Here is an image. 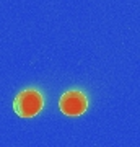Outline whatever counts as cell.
<instances>
[{
  "label": "cell",
  "mask_w": 140,
  "mask_h": 147,
  "mask_svg": "<svg viewBox=\"0 0 140 147\" xmlns=\"http://www.w3.org/2000/svg\"><path fill=\"white\" fill-rule=\"evenodd\" d=\"M44 108V96L36 88H26L15 96L13 110L21 118H33Z\"/></svg>",
  "instance_id": "6da1fadb"
},
{
  "label": "cell",
  "mask_w": 140,
  "mask_h": 147,
  "mask_svg": "<svg viewBox=\"0 0 140 147\" xmlns=\"http://www.w3.org/2000/svg\"><path fill=\"white\" fill-rule=\"evenodd\" d=\"M59 108L67 116H80L88 110V96L80 90H67L59 100Z\"/></svg>",
  "instance_id": "7a4b0ae2"
}]
</instances>
